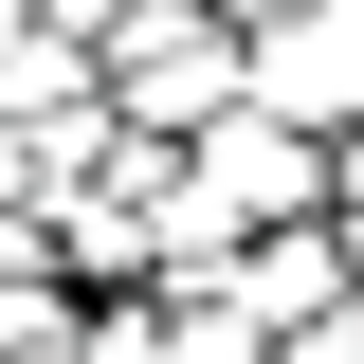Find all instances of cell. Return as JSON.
I'll return each instance as SVG.
<instances>
[{
    "mask_svg": "<svg viewBox=\"0 0 364 364\" xmlns=\"http://www.w3.org/2000/svg\"><path fill=\"white\" fill-rule=\"evenodd\" d=\"M91 55H109V109H128V128H164V146H182V128H219L237 91H255V37H237L219 0H128Z\"/></svg>",
    "mask_w": 364,
    "mask_h": 364,
    "instance_id": "cell-1",
    "label": "cell"
},
{
    "mask_svg": "<svg viewBox=\"0 0 364 364\" xmlns=\"http://www.w3.org/2000/svg\"><path fill=\"white\" fill-rule=\"evenodd\" d=\"M255 109L346 128V109H364V0H291V18H255Z\"/></svg>",
    "mask_w": 364,
    "mask_h": 364,
    "instance_id": "cell-2",
    "label": "cell"
},
{
    "mask_svg": "<svg viewBox=\"0 0 364 364\" xmlns=\"http://www.w3.org/2000/svg\"><path fill=\"white\" fill-rule=\"evenodd\" d=\"M164 291H182V273H164ZM219 291H237V310L273 328V346H291L310 310H346L364 273H346V237H328V219H273V237H237V255H219Z\"/></svg>",
    "mask_w": 364,
    "mask_h": 364,
    "instance_id": "cell-3",
    "label": "cell"
},
{
    "mask_svg": "<svg viewBox=\"0 0 364 364\" xmlns=\"http://www.w3.org/2000/svg\"><path fill=\"white\" fill-rule=\"evenodd\" d=\"M73 364H182V328H164V273H146V291H91V310H73Z\"/></svg>",
    "mask_w": 364,
    "mask_h": 364,
    "instance_id": "cell-4",
    "label": "cell"
},
{
    "mask_svg": "<svg viewBox=\"0 0 364 364\" xmlns=\"http://www.w3.org/2000/svg\"><path fill=\"white\" fill-rule=\"evenodd\" d=\"M73 310H91L73 273H0V364H18V346H55V328H73Z\"/></svg>",
    "mask_w": 364,
    "mask_h": 364,
    "instance_id": "cell-5",
    "label": "cell"
},
{
    "mask_svg": "<svg viewBox=\"0 0 364 364\" xmlns=\"http://www.w3.org/2000/svg\"><path fill=\"white\" fill-rule=\"evenodd\" d=\"M273 364H364V291H346V310H310V328H291Z\"/></svg>",
    "mask_w": 364,
    "mask_h": 364,
    "instance_id": "cell-6",
    "label": "cell"
},
{
    "mask_svg": "<svg viewBox=\"0 0 364 364\" xmlns=\"http://www.w3.org/2000/svg\"><path fill=\"white\" fill-rule=\"evenodd\" d=\"M37 18H55V37H109V18H128V0H37Z\"/></svg>",
    "mask_w": 364,
    "mask_h": 364,
    "instance_id": "cell-7",
    "label": "cell"
},
{
    "mask_svg": "<svg viewBox=\"0 0 364 364\" xmlns=\"http://www.w3.org/2000/svg\"><path fill=\"white\" fill-rule=\"evenodd\" d=\"M328 237H346V273H364V200H328Z\"/></svg>",
    "mask_w": 364,
    "mask_h": 364,
    "instance_id": "cell-8",
    "label": "cell"
},
{
    "mask_svg": "<svg viewBox=\"0 0 364 364\" xmlns=\"http://www.w3.org/2000/svg\"><path fill=\"white\" fill-rule=\"evenodd\" d=\"M0 37H37V0H0Z\"/></svg>",
    "mask_w": 364,
    "mask_h": 364,
    "instance_id": "cell-9",
    "label": "cell"
}]
</instances>
